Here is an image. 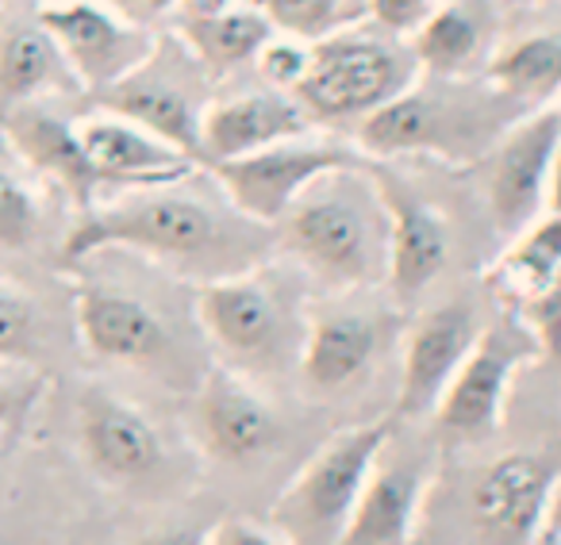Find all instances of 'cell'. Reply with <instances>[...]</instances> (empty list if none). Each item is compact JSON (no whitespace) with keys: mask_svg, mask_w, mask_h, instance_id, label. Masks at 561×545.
Wrapping results in <instances>:
<instances>
[{"mask_svg":"<svg viewBox=\"0 0 561 545\" xmlns=\"http://www.w3.org/2000/svg\"><path fill=\"white\" fill-rule=\"evenodd\" d=\"M108 246H127L165 265H178L204 285L242 277L247 272L242 250H250L239 231L211 208L165 188H131V196L124 200L85 211V219L66 239L62 257L78 262Z\"/></svg>","mask_w":561,"mask_h":545,"instance_id":"6da1fadb","label":"cell"},{"mask_svg":"<svg viewBox=\"0 0 561 545\" xmlns=\"http://www.w3.org/2000/svg\"><path fill=\"white\" fill-rule=\"evenodd\" d=\"M285 246L335 289L389 281V211L377 181L362 170H335L308 185V193L280 219Z\"/></svg>","mask_w":561,"mask_h":545,"instance_id":"7a4b0ae2","label":"cell"},{"mask_svg":"<svg viewBox=\"0 0 561 545\" xmlns=\"http://www.w3.org/2000/svg\"><path fill=\"white\" fill-rule=\"evenodd\" d=\"M519 104L496 89H466L438 78L435 89H408L381 112L358 124V142L374 158L438 154L446 162H469L496 142L515 119Z\"/></svg>","mask_w":561,"mask_h":545,"instance_id":"3957f363","label":"cell"},{"mask_svg":"<svg viewBox=\"0 0 561 545\" xmlns=\"http://www.w3.org/2000/svg\"><path fill=\"white\" fill-rule=\"evenodd\" d=\"M397 438V415L339 430L316 457L305 461L270 511V526L289 545H339L366 480Z\"/></svg>","mask_w":561,"mask_h":545,"instance_id":"277c9868","label":"cell"},{"mask_svg":"<svg viewBox=\"0 0 561 545\" xmlns=\"http://www.w3.org/2000/svg\"><path fill=\"white\" fill-rule=\"evenodd\" d=\"M412 50L377 39L335 35L308 50V73L293 89V101L312 119H369L415 85Z\"/></svg>","mask_w":561,"mask_h":545,"instance_id":"5b68a950","label":"cell"},{"mask_svg":"<svg viewBox=\"0 0 561 545\" xmlns=\"http://www.w3.org/2000/svg\"><path fill=\"white\" fill-rule=\"evenodd\" d=\"M335 170H362V158H354L343 147H323V142L305 147V142L293 139L280 142V147L257 150L250 158H239V162L211 165V177L219 181V188L242 219L270 227L289 216L293 204L308 193V185H316Z\"/></svg>","mask_w":561,"mask_h":545,"instance_id":"8992f818","label":"cell"},{"mask_svg":"<svg viewBox=\"0 0 561 545\" xmlns=\"http://www.w3.org/2000/svg\"><path fill=\"white\" fill-rule=\"evenodd\" d=\"M535 353V343L527 335L515 331H484L477 338L473 353L466 358V366L458 369V376L450 381V389L443 392L435 407V427L438 434L458 438V442H484L489 434H496L500 419H504L507 389L515 381V369Z\"/></svg>","mask_w":561,"mask_h":545,"instance_id":"52a82bcc","label":"cell"},{"mask_svg":"<svg viewBox=\"0 0 561 545\" xmlns=\"http://www.w3.org/2000/svg\"><path fill=\"white\" fill-rule=\"evenodd\" d=\"M39 24L58 43L73 78L93 93H108L139 66H147L158 50L147 27L119 24L112 12L93 9V4H47L39 12Z\"/></svg>","mask_w":561,"mask_h":545,"instance_id":"ba28073f","label":"cell"},{"mask_svg":"<svg viewBox=\"0 0 561 545\" xmlns=\"http://www.w3.org/2000/svg\"><path fill=\"white\" fill-rule=\"evenodd\" d=\"M196 320L219 353L231 366H270L280 358V346L289 338V320L262 281L250 272L211 281L196 289Z\"/></svg>","mask_w":561,"mask_h":545,"instance_id":"9c48e42d","label":"cell"},{"mask_svg":"<svg viewBox=\"0 0 561 545\" xmlns=\"http://www.w3.org/2000/svg\"><path fill=\"white\" fill-rule=\"evenodd\" d=\"M550 461L535 453H504L469 484V522L489 545H535L553 491Z\"/></svg>","mask_w":561,"mask_h":545,"instance_id":"30bf717a","label":"cell"},{"mask_svg":"<svg viewBox=\"0 0 561 545\" xmlns=\"http://www.w3.org/2000/svg\"><path fill=\"white\" fill-rule=\"evenodd\" d=\"M481 335L484 327L469 304H443L420 315V323L404 338L397 419H431Z\"/></svg>","mask_w":561,"mask_h":545,"instance_id":"8fae6325","label":"cell"},{"mask_svg":"<svg viewBox=\"0 0 561 545\" xmlns=\"http://www.w3.org/2000/svg\"><path fill=\"white\" fill-rule=\"evenodd\" d=\"M561 147V108H546L530 119H519L504 135L489 177V208L496 227L515 239L535 219H542L550 170Z\"/></svg>","mask_w":561,"mask_h":545,"instance_id":"7c38bea8","label":"cell"},{"mask_svg":"<svg viewBox=\"0 0 561 545\" xmlns=\"http://www.w3.org/2000/svg\"><path fill=\"white\" fill-rule=\"evenodd\" d=\"M73 320L85 350L101 361L139 369H170L178 358L170 327L154 308L101 285H81L73 292Z\"/></svg>","mask_w":561,"mask_h":545,"instance_id":"4fadbf2b","label":"cell"},{"mask_svg":"<svg viewBox=\"0 0 561 545\" xmlns=\"http://www.w3.org/2000/svg\"><path fill=\"white\" fill-rule=\"evenodd\" d=\"M185 62L162 66V50L150 55L147 66L112 85L108 93H96V104L108 108V116H119L127 124L142 127L147 135L162 139L165 147L181 150L201 165V104L185 85Z\"/></svg>","mask_w":561,"mask_h":545,"instance_id":"5bb4252c","label":"cell"},{"mask_svg":"<svg viewBox=\"0 0 561 545\" xmlns=\"http://www.w3.org/2000/svg\"><path fill=\"white\" fill-rule=\"evenodd\" d=\"M196 427L208 453L227 465H250L280 445L277 411L231 369H211L196 392Z\"/></svg>","mask_w":561,"mask_h":545,"instance_id":"9a60e30c","label":"cell"},{"mask_svg":"<svg viewBox=\"0 0 561 545\" xmlns=\"http://www.w3.org/2000/svg\"><path fill=\"white\" fill-rule=\"evenodd\" d=\"M389 211V289L400 304H412L435 285L446 265V227L408 185L389 173H374Z\"/></svg>","mask_w":561,"mask_h":545,"instance_id":"2e32d148","label":"cell"},{"mask_svg":"<svg viewBox=\"0 0 561 545\" xmlns=\"http://www.w3.org/2000/svg\"><path fill=\"white\" fill-rule=\"evenodd\" d=\"M312 119L305 116L293 96H234V101L211 104L201 119V165H224L250 158L257 150L280 147V142L305 139Z\"/></svg>","mask_w":561,"mask_h":545,"instance_id":"e0dca14e","label":"cell"},{"mask_svg":"<svg viewBox=\"0 0 561 545\" xmlns=\"http://www.w3.org/2000/svg\"><path fill=\"white\" fill-rule=\"evenodd\" d=\"M78 142L101 185L124 188H170L196 170L193 158L165 147L162 139L119 116H93L78 124Z\"/></svg>","mask_w":561,"mask_h":545,"instance_id":"ac0fdd59","label":"cell"},{"mask_svg":"<svg viewBox=\"0 0 561 545\" xmlns=\"http://www.w3.org/2000/svg\"><path fill=\"white\" fill-rule=\"evenodd\" d=\"M81 442L89 465L116 484H139L162 468V442L158 430L139 407L116 396L93 392L81 404Z\"/></svg>","mask_w":561,"mask_h":545,"instance_id":"d6986e66","label":"cell"},{"mask_svg":"<svg viewBox=\"0 0 561 545\" xmlns=\"http://www.w3.org/2000/svg\"><path fill=\"white\" fill-rule=\"evenodd\" d=\"M392 450V445H389ZM381 453L346 522L339 545H408L420 522V507L427 496V473L423 461H397Z\"/></svg>","mask_w":561,"mask_h":545,"instance_id":"ffe728a7","label":"cell"},{"mask_svg":"<svg viewBox=\"0 0 561 545\" xmlns=\"http://www.w3.org/2000/svg\"><path fill=\"white\" fill-rule=\"evenodd\" d=\"M381 350V323L362 312H320L305 331L300 376L316 396L346 392L369 373Z\"/></svg>","mask_w":561,"mask_h":545,"instance_id":"44dd1931","label":"cell"},{"mask_svg":"<svg viewBox=\"0 0 561 545\" xmlns=\"http://www.w3.org/2000/svg\"><path fill=\"white\" fill-rule=\"evenodd\" d=\"M0 127H4L12 147H16L35 170L55 177L81 211H93L96 188H104V185L93 165H89L85 150H81L78 127L58 119L55 112L39 108V104H20V108L0 112Z\"/></svg>","mask_w":561,"mask_h":545,"instance_id":"7402d4cb","label":"cell"},{"mask_svg":"<svg viewBox=\"0 0 561 545\" xmlns=\"http://www.w3.org/2000/svg\"><path fill=\"white\" fill-rule=\"evenodd\" d=\"M66 81L78 78L43 24L12 27L0 39V112L32 104V96L47 93V89H62Z\"/></svg>","mask_w":561,"mask_h":545,"instance_id":"603a6c76","label":"cell"},{"mask_svg":"<svg viewBox=\"0 0 561 545\" xmlns=\"http://www.w3.org/2000/svg\"><path fill=\"white\" fill-rule=\"evenodd\" d=\"M181 35H185L196 62L208 66L211 73H224L262 55L265 43L273 39V27L254 9H227L219 16H181Z\"/></svg>","mask_w":561,"mask_h":545,"instance_id":"cb8c5ba5","label":"cell"},{"mask_svg":"<svg viewBox=\"0 0 561 545\" xmlns=\"http://www.w3.org/2000/svg\"><path fill=\"white\" fill-rule=\"evenodd\" d=\"M558 272H561V216L546 211L527 231L515 234L512 246L504 250V257L492 265L489 281L496 285L507 300L523 304V300H530L535 292H542Z\"/></svg>","mask_w":561,"mask_h":545,"instance_id":"d4e9b609","label":"cell"},{"mask_svg":"<svg viewBox=\"0 0 561 545\" xmlns=\"http://www.w3.org/2000/svg\"><path fill=\"white\" fill-rule=\"evenodd\" d=\"M489 85L515 104H546L561 93V35H523L489 62Z\"/></svg>","mask_w":561,"mask_h":545,"instance_id":"484cf974","label":"cell"},{"mask_svg":"<svg viewBox=\"0 0 561 545\" xmlns=\"http://www.w3.org/2000/svg\"><path fill=\"white\" fill-rule=\"evenodd\" d=\"M481 50V27L461 9H435V16L415 32L412 55L420 70H431L435 78H458L469 70V62Z\"/></svg>","mask_w":561,"mask_h":545,"instance_id":"4316f807","label":"cell"},{"mask_svg":"<svg viewBox=\"0 0 561 545\" xmlns=\"http://www.w3.org/2000/svg\"><path fill=\"white\" fill-rule=\"evenodd\" d=\"M250 9L262 12L270 27L297 35V39H335L343 24H351L354 9L346 0H250Z\"/></svg>","mask_w":561,"mask_h":545,"instance_id":"83f0119b","label":"cell"},{"mask_svg":"<svg viewBox=\"0 0 561 545\" xmlns=\"http://www.w3.org/2000/svg\"><path fill=\"white\" fill-rule=\"evenodd\" d=\"M39 346V308L16 285H0V358H32Z\"/></svg>","mask_w":561,"mask_h":545,"instance_id":"f1b7e54d","label":"cell"},{"mask_svg":"<svg viewBox=\"0 0 561 545\" xmlns=\"http://www.w3.org/2000/svg\"><path fill=\"white\" fill-rule=\"evenodd\" d=\"M519 327L523 335L535 343L538 353L561 361V272L546 285L542 292H535L530 300L519 304Z\"/></svg>","mask_w":561,"mask_h":545,"instance_id":"f546056e","label":"cell"},{"mask_svg":"<svg viewBox=\"0 0 561 545\" xmlns=\"http://www.w3.org/2000/svg\"><path fill=\"white\" fill-rule=\"evenodd\" d=\"M39 231V204L16 177L0 173V246L20 250Z\"/></svg>","mask_w":561,"mask_h":545,"instance_id":"4dcf8cb0","label":"cell"},{"mask_svg":"<svg viewBox=\"0 0 561 545\" xmlns=\"http://www.w3.org/2000/svg\"><path fill=\"white\" fill-rule=\"evenodd\" d=\"M257 70L270 85L293 93L308 73V50L297 47V43H265V50L257 55Z\"/></svg>","mask_w":561,"mask_h":545,"instance_id":"1f68e13d","label":"cell"},{"mask_svg":"<svg viewBox=\"0 0 561 545\" xmlns=\"http://www.w3.org/2000/svg\"><path fill=\"white\" fill-rule=\"evenodd\" d=\"M369 16L392 35H415L435 16V4L431 0H369Z\"/></svg>","mask_w":561,"mask_h":545,"instance_id":"d6a6232c","label":"cell"},{"mask_svg":"<svg viewBox=\"0 0 561 545\" xmlns=\"http://www.w3.org/2000/svg\"><path fill=\"white\" fill-rule=\"evenodd\" d=\"M204 545H289V542H285L273 526H262V522H250V519L231 514V519L216 522V526L204 534Z\"/></svg>","mask_w":561,"mask_h":545,"instance_id":"836d02e7","label":"cell"},{"mask_svg":"<svg viewBox=\"0 0 561 545\" xmlns=\"http://www.w3.org/2000/svg\"><path fill=\"white\" fill-rule=\"evenodd\" d=\"M104 4L116 12V20H127L131 27L150 24V20L165 16L173 9V0H104Z\"/></svg>","mask_w":561,"mask_h":545,"instance_id":"e575fe53","label":"cell"},{"mask_svg":"<svg viewBox=\"0 0 561 545\" xmlns=\"http://www.w3.org/2000/svg\"><path fill=\"white\" fill-rule=\"evenodd\" d=\"M546 211H550V216H561V147H558V158H553V170H550V188H546Z\"/></svg>","mask_w":561,"mask_h":545,"instance_id":"d590c367","label":"cell"},{"mask_svg":"<svg viewBox=\"0 0 561 545\" xmlns=\"http://www.w3.org/2000/svg\"><path fill=\"white\" fill-rule=\"evenodd\" d=\"M546 530H550L553 537H561V476L553 480V491H550V507H546Z\"/></svg>","mask_w":561,"mask_h":545,"instance_id":"8d00e7d4","label":"cell"},{"mask_svg":"<svg viewBox=\"0 0 561 545\" xmlns=\"http://www.w3.org/2000/svg\"><path fill=\"white\" fill-rule=\"evenodd\" d=\"M227 4L231 0H185L181 16H219V12H227Z\"/></svg>","mask_w":561,"mask_h":545,"instance_id":"74e56055","label":"cell"},{"mask_svg":"<svg viewBox=\"0 0 561 545\" xmlns=\"http://www.w3.org/2000/svg\"><path fill=\"white\" fill-rule=\"evenodd\" d=\"M507 4H535V0H507Z\"/></svg>","mask_w":561,"mask_h":545,"instance_id":"f35d334b","label":"cell"}]
</instances>
